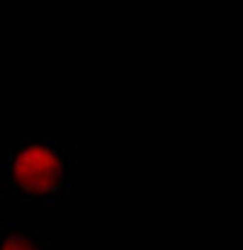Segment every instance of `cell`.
I'll list each match as a JSON object with an SVG mask.
<instances>
[{
	"mask_svg": "<svg viewBox=\"0 0 243 250\" xmlns=\"http://www.w3.org/2000/svg\"><path fill=\"white\" fill-rule=\"evenodd\" d=\"M76 151L49 134L20 136L0 161V199L24 209L56 211L76 185Z\"/></svg>",
	"mask_w": 243,
	"mask_h": 250,
	"instance_id": "obj_1",
	"label": "cell"
},
{
	"mask_svg": "<svg viewBox=\"0 0 243 250\" xmlns=\"http://www.w3.org/2000/svg\"><path fill=\"white\" fill-rule=\"evenodd\" d=\"M0 250H56L54 241L44 238L34 226L27 224H2Z\"/></svg>",
	"mask_w": 243,
	"mask_h": 250,
	"instance_id": "obj_2",
	"label": "cell"
}]
</instances>
